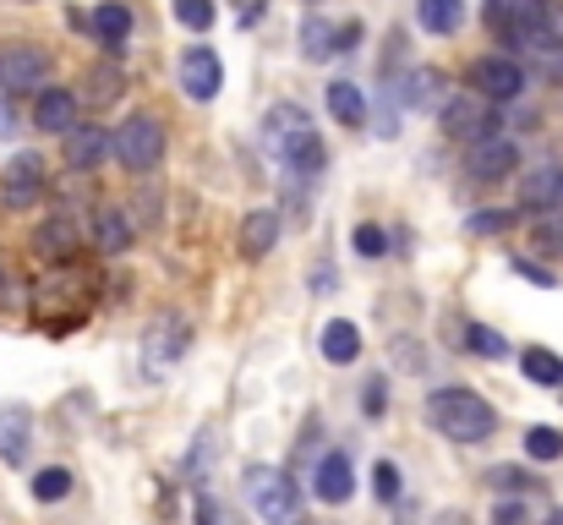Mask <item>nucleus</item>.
Instances as JSON below:
<instances>
[{
  "mask_svg": "<svg viewBox=\"0 0 563 525\" xmlns=\"http://www.w3.org/2000/svg\"><path fill=\"white\" fill-rule=\"evenodd\" d=\"M427 422L454 444H487L498 433V411L476 389H438L427 400Z\"/></svg>",
  "mask_w": 563,
  "mask_h": 525,
  "instance_id": "obj_1",
  "label": "nucleus"
},
{
  "mask_svg": "<svg viewBox=\"0 0 563 525\" xmlns=\"http://www.w3.org/2000/svg\"><path fill=\"white\" fill-rule=\"evenodd\" d=\"M246 504L268 525H301V488L285 466H246Z\"/></svg>",
  "mask_w": 563,
  "mask_h": 525,
  "instance_id": "obj_2",
  "label": "nucleus"
},
{
  "mask_svg": "<svg viewBox=\"0 0 563 525\" xmlns=\"http://www.w3.org/2000/svg\"><path fill=\"white\" fill-rule=\"evenodd\" d=\"M110 154H115L126 171H137V175L154 171V165H159V154H165V127H159L154 116H143V110H137V116H126V121L110 132Z\"/></svg>",
  "mask_w": 563,
  "mask_h": 525,
  "instance_id": "obj_3",
  "label": "nucleus"
},
{
  "mask_svg": "<svg viewBox=\"0 0 563 525\" xmlns=\"http://www.w3.org/2000/svg\"><path fill=\"white\" fill-rule=\"evenodd\" d=\"M438 121H443V132H449L454 143H476V138L498 132V105L482 99L476 88H465V94H449V99H443Z\"/></svg>",
  "mask_w": 563,
  "mask_h": 525,
  "instance_id": "obj_4",
  "label": "nucleus"
},
{
  "mask_svg": "<svg viewBox=\"0 0 563 525\" xmlns=\"http://www.w3.org/2000/svg\"><path fill=\"white\" fill-rule=\"evenodd\" d=\"M307 143H318V127H312V116L296 105V99H285V105H274L268 116H263V149L285 165L290 154H301Z\"/></svg>",
  "mask_w": 563,
  "mask_h": 525,
  "instance_id": "obj_5",
  "label": "nucleus"
},
{
  "mask_svg": "<svg viewBox=\"0 0 563 525\" xmlns=\"http://www.w3.org/2000/svg\"><path fill=\"white\" fill-rule=\"evenodd\" d=\"M465 83H471L482 99H493V105H515V99L526 94V66H520L515 55H482V61H471Z\"/></svg>",
  "mask_w": 563,
  "mask_h": 525,
  "instance_id": "obj_6",
  "label": "nucleus"
},
{
  "mask_svg": "<svg viewBox=\"0 0 563 525\" xmlns=\"http://www.w3.org/2000/svg\"><path fill=\"white\" fill-rule=\"evenodd\" d=\"M465 171L476 181H509V175H520V143L498 127V132L465 143Z\"/></svg>",
  "mask_w": 563,
  "mask_h": 525,
  "instance_id": "obj_7",
  "label": "nucleus"
},
{
  "mask_svg": "<svg viewBox=\"0 0 563 525\" xmlns=\"http://www.w3.org/2000/svg\"><path fill=\"white\" fill-rule=\"evenodd\" d=\"M44 160L38 154H11V165H5V175H0V197H5V208H33L38 197H44Z\"/></svg>",
  "mask_w": 563,
  "mask_h": 525,
  "instance_id": "obj_8",
  "label": "nucleus"
},
{
  "mask_svg": "<svg viewBox=\"0 0 563 525\" xmlns=\"http://www.w3.org/2000/svg\"><path fill=\"white\" fill-rule=\"evenodd\" d=\"M181 88H187L191 99H219V88H224V61L208 50V44H191L187 55H181Z\"/></svg>",
  "mask_w": 563,
  "mask_h": 525,
  "instance_id": "obj_9",
  "label": "nucleus"
},
{
  "mask_svg": "<svg viewBox=\"0 0 563 525\" xmlns=\"http://www.w3.org/2000/svg\"><path fill=\"white\" fill-rule=\"evenodd\" d=\"M77 247H82V225H77V214H49V219L33 230V252L49 258V263H71Z\"/></svg>",
  "mask_w": 563,
  "mask_h": 525,
  "instance_id": "obj_10",
  "label": "nucleus"
},
{
  "mask_svg": "<svg viewBox=\"0 0 563 525\" xmlns=\"http://www.w3.org/2000/svg\"><path fill=\"white\" fill-rule=\"evenodd\" d=\"M191 346V329L181 318H159L148 335H143V367L148 372H165V367H176L181 361V350Z\"/></svg>",
  "mask_w": 563,
  "mask_h": 525,
  "instance_id": "obj_11",
  "label": "nucleus"
},
{
  "mask_svg": "<svg viewBox=\"0 0 563 525\" xmlns=\"http://www.w3.org/2000/svg\"><path fill=\"white\" fill-rule=\"evenodd\" d=\"M44 77H49V55L44 50H5L0 55V88L5 94H27V88H44Z\"/></svg>",
  "mask_w": 563,
  "mask_h": 525,
  "instance_id": "obj_12",
  "label": "nucleus"
},
{
  "mask_svg": "<svg viewBox=\"0 0 563 525\" xmlns=\"http://www.w3.org/2000/svg\"><path fill=\"white\" fill-rule=\"evenodd\" d=\"M312 493H318L323 504H351V493H356V471H351V455H345V449L318 455V466H312Z\"/></svg>",
  "mask_w": 563,
  "mask_h": 525,
  "instance_id": "obj_13",
  "label": "nucleus"
},
{
  "mask_svg": "<svg viewBox=\"0 0 563 525\" xmlns=\"http://www.w3.org/2000/svg\"><path fill=\"white\" fill-rule=\"evenodd\" d=\"M520 208L526 214H553L563 208V165H531L520 175Z\"/></svg>",
  "mask_w": 563,
  "mask_h": 525,
  "instance_id": "obj_14",
  "label": "nucleus"
},
{
  "mask_svg": "<svg viewBox=\"0 0 563 525\" xmlns=\"http://www.w3.org/2000/svg\"><path fill=\"white\" fill-rule=\"evenodd\" d=\"M60 138H66V165H71V171H99V165L110 160V132H104V127L71 121Z\"/></svg>",
  "mask_w": 563,
  "mask_h": 525,
  "instance_id": "obj_15",
  "label": "nucleus"
},
{
  "mask_svg": "<svg viewBox=\"0 0 563 525\" xmlns=\"http://www.w3.org/2000/svg\"><path fill=\"white\" fill-rule=\"evenodd\" d=\"M33 449V416L27 405H0V460L5 466H27Z\"/></svg>",
  "mask_w": 563,
  "mask_h": 525,
  "instance_id": "obj_16",
  "label": "nucleus"
},
{
  "mask_svg": "<svg viewBox=\"0 0 563 525\" xmlns=\"http://www.w3.org/2000/svg\"><path fill=\"white\" fill-rule=\"evenodd\" d=\"M71 121H77V94H71V88H38V99H33V127L60 138Z\"/></svg>",
  "mask_w": 563,
  "mask_h": 525,
  "instance_id": "obj_17",
  "label": "nucleus"
},
{
  "mask_svg": "<svg viewBox=\"0 0 563 525\" xmlns=\"http://www.w3.org/2000/svg\"><path fill=\"white\" fill-rule=\"evenodd\" d=\"M274 241H279V214L274 208H252L241 219V258L246 263H263L274 252Z\"/></svg>",
  "mask_w": 563,
  "mask_h": 525,
  "instance_id": "obj_18",
  "label": "nucleus"
},
{
  "mask_svg": "<svg viewBox=\"0 0 563 525\" xmlns=\"http://www.w3.org/2000/svg\"><path fill=\"white\" fill-rule=\"evenodd\" d=\"M443 99H449V77L438 66H416L405 77V105L410 110H443Z\"/></svg>",
  "mask_w": 563,
  "mask_h": 525,
  "instance_id": "obj_19",
  "label": "nucleus"
},
{
  "mask_svg": "<svg viewBox=\"0 0 563 525\" xmlns=\"http://www.w3.org/2000/svg\"><path fill=\"white\" fill-rule=\"evenodd\" d=\"M318 346H323V361H334V367H351V361L362 356V329H356L351 318H329Z\"/></svg>",
  "mask_w": 563,
  "mask_h": 525,
  "instance_id": "obj_20",
  "label": "nucleus"
},
{
  "mask_svg": "<svg viewBox=\"0 0 563 525\" xmlns=\"http://www.w3.org/2000/svg\"><path fill=\"white\" fill-rule=\"evenodd\" d=\"M93 241H99L104 258L126 252V247H132V214H126V208H99V214H93Z\"/></svg>",
  "mask_w": 563,
  "mask_h": 525,
  "instance_id": "obj_21",
  "label": "nucleus"
},
{
  "mask_svg": "<svg viewBox=\"0 0 563 525\" xmlns=\"http://www.w3.org/2000/svg\"><path fill=\"white\" fill-rule=\"evenodd\" d=\"M329 116L340 121V127H351V132H362L367 127V99H362V88L356 83H329Z\"/></svg>",
  "mask_w": 563,
  "mask_h": 525,
  "instance_id": "obj_22",
  "label": "nucleus"
},
{
  "mask_svg": "<svg viewBox=\"0 0 563 525\" xmlns=\"http://www.w3.org/2000/svg\"><path fill=\"white\" fill-rule=\"evenodd\" d=\"M88 28L110 44V50H121L126 39H132V6H121V0H104L93 17H88Z\"/></svg>",
  "mask_w": 563,
  "mask_h": 525,
  "instance_id": "obj_23",
  "label": "nucleus"
},
{
  "mask_svg": "<svg viewBox=\"0 0 563 525\" xmlns=\"http://www.w3.org/2000/svg\"><path fill=\"white\" fill-rule=\"evenodd\" d=\"M416 22L427 33H454L465 22V0H416Z\"/></svg>",
  "mask_w": 563,
  "mask_h": 525,
  "instance_id": "obj_24",
  "label": "nucleus"
},
{
  "mask_svg": "<svg viewBox=\"0 0 563 525\" xmlns=\"http://www.w3.org/2000/svg\"><path fill=\"white\" fill-rule=\"evenodd\" d=\"M520 372L531 378V383H542V389H563V356L559 350H526L520 356Z\"/></svg>",
  "mask_w": 563,
  "mask_h": 525,
  "instance_id": "obj_25",
  "label": "nucleus"
},
{
  "mask_svg": "<svg viewBox=\"0 0 563 525\" xmlns=\"http://www.w3.org/2000/svg\"><path fill=\"white\" fill-rule=\"evenodd\" d=\"M301 55L307 61H329L334 55V22L329 17H307L301 22Z\"/></svg>",
  "mask_w": 563,
  "mask_h": 525,
  "instance_id": "obj_26",
  "label": "nucleus"
},
{
  "mask_svg": "<svg viewBox=\"0 0 563 525\" xmlns=\"http://www.w3.org/2000/svg\"><path fill=\"white\" fill-rule=\"evenodd\" d=\"M66 493H71V471H66V466H44V471L33 477V499H38V504H60Z\"/></svg>",
  "mask_w": 563,
  "mask_h": 525,
  "instance_id": "obj_27",
  "label": "nucleus"
},
{
  "mask_svg": "<svg viewBox=\"0 0 563 525\" xmlns=\"http://www.w3.org/2000/svg\"><path fill=\"white\" fill-rule=\"evenodd\" d=\"M399 493H405L399 466H394V460H377V466H373V499H377V504H394Z\"/></svg>",
  "mask_w": 563,
  "mask_h": 525,
  "instance_id": "obj_28",
  "label": "nucleus"
},
{
  "mask_svg": "<svg viewBox=\"0 0 563 525\" xmlns=\"http://www.w3.org/2000/svg\"><path fill=\"white\" fill-rule=\"evenodd\" d=\"M526 455H531V460H559L563 433L559 427H531V433H526Z\"/></svg>",
  "mask_w": 563,
  "mask_h": 525,
  "instance_id": "obj_29",
  "label": "nucleus"
},
{
  "mask_svg": "<svg viewBox=\"0 0 563 525\" xmlns=\"http://www.w3.org/2000/svg\"><path fill=\"white\" fill-rule=\"evenodd\" d=\"M487 488H493V493H531L537 477L520 471V466H498V471H487Z\"/></svg>",
  "mask_w": 563,
  "mask_h": 525,
  "instance_id": "obj_30",
  "label": "nucleus"
},
{
  "mask_svg": "<svg viewBox=\"0 0 563 525\" xmlns=\"http://www.w3.org/2000/svg\"><path fill=\"white\" fill-rule=\"evenodd\" d=\"M465 346L476 350V356H487V361L509 356V340H504V335H493V329H482V324H465Z\"/></svg>",
  "mask_w": 563,
  "mask_h": 525,
  "instance_id": "obj_31",
  "label": "nucleus"
},
{
  "mask_svg": "<svg viewBox=\"0 0 563 525\" xmlns=\"http://www.w3.org/2000/svg\"><path fill=\"white\" fill-rule=\"evenodd\" d=\"M176 17L187 22L191 33H208L213 17H219V6H213V0H176Z\"/></svg>",
  "mask_w": 563,
  "mask_h": 525,
  "instance_id": "obj_32",
  "label": "nucleus"
},
{
  "mask_svg": "<svg viewBox=\"0 0 563 525\" xmlns=\"http://www.w3.org/2000/svg\"><path fill=\"white\" fill-rule=\"evenodd\" d=\"M115 94H121V72H110V66H99V72L88 77V99H93V105H110Z\"/></svg>",
  "mask_w": 563,
  "mask_h": 525,
  "instance_id": "obj_33",
  "label": "nucleus"
},
{
  "mask_svg": "<svg viewBox=\"0 0 563 525\" xmlns=\"http://www.w3.org/2000/svg\"><path fill=\"white\" fill-rule=\"evenodd\" d=\"M537 247H542V252H553V258H563V214L559 208L537 225Z\"/></svg>",
  "mask_w": 563,
  "mask_h": 525,
  "instance_id": "obj_34",
  "label": "nucleus"
},
{
  "mask_svg": "<svg viewBox=\"0 0 563 525\" xmlns=\"http://www.w3.org/2000/svg\"><path fill=\"white\" fill-rule=\"evenodd\" d=\"M509 225H515L509 208H482V214H471V230H476V236H498V230H509Z\"/></svg>",
  "mask_w": 563,
  "mask_h": 525,
  "instance_id": "obj_35",
  "label": "nucleus"
},
{
  "mask_svg": "<svg viewBox=\"0 0 563 525\" xmlns=\"http://www.w3.org/2000/svg\"><path fill=\"white\" fill-rule=\"evenodd\" d=\"M351 247H356L362 258H383V252H388V236H383L377 225H362V230L351 236Z\"/></svg>",
  "mask_w": 563,
  "mask_h": 525,
  "instance_id": "obj_36",
  "label": "nucleus"
},
{
  "mask_svg": "<svg viewBox=\"0 0 563 525\" xmlns=\"http://www.w3.org/2000/svg\"><path fill=\"white\" fill-rule=\"evenodd\" d=\"M362 411H367V416H383V411H388V383H383V378H367V389H362Z\"/></svg>",
  "mask_w": 563,
  "mask_h": 525,
  "instance_id": "obj_37",
  "label": "nucleus"
},
{
  "mask_svg": "<svg viewBox=\"0 0 563 525\" xmlns=\"http://www.w3.org/2000/svg\"><path fill=\"white\" fill-rule=\"evenodd\" d=\"M493 525H537V521H531V510H526L520 499H504V504L493 510Z\"/></svg>",
  "mask_w": 563,
  "mask_h": 525,
  "instance_id": "obj_38",
  "label": "nucleus"
},
{
  "mask_svg": "<svg viewBox=\"0 0 563 525\" xmlns=\"http://www.w3.org/2000/svg\"><path fill=\"white\" fill-rule=\"evenodd\" d=\"M197 525H224V510H219V499H197Z\"/></svg>",
  "mask_w": 563,
  "mask_h": 525,
  "instance_id": "obj_39",
  "label": "nucleus"
},
{
  "mask_svg": "<svg viewBox=\"0 0 563 525\" xmlns=\"http://www.w3.org/2000/svg\"><path fill=\"white\" fill-rule=\"evenodd\" d=\"M362 44V22H345L340 33H334V50H356Z\"/></svg>",
  "mask_w": 563,
  "mask_h": 525,
  "instance_id": "obj_40",
  "label": "nucleus"
},
{
  "mask_svg": "<svg viewBox=\"0 0 563 525\" xmlns=\"http://www.w3.org/2000/svg\"><path fill=\"white\" fill-rule=\"evenodd\" d=\"M394 356H399V367H427V356H416L410 340H394Z\"/></svg>",
  "mask_w": 563,
  "mask_h": 525,
  "instance_id": "obj_41",
  "label": "nucleus"
},
{
  "mask_svg": "<svg viewBox=\"0 0 563 525\" xmlns=\"http://www.w3.org/2000/svg\"><path fill=\"white\" fill-rule=\"evenodd\" d=\"M515 269H520V274H526V280H537V285H559V280H553V274H542V269H537V263H531V258H520V263H515Z\"/></svg>",
  "mask_w": 563,
  "mask_h": 525,
  "instance_id": "obj_42",
  "label": "nucleus"
},
{
  "mask_svg": "<svg viewBox=\"0 0 563 525\" xmlns=\"http://www.w3.org/2000/svg\"><path fill=\"white\" fill-rule=\"evenodd\" d=\"M394 510H399V515H394V525H416V504H410V499H405V493H399V499H394Z\"/></svg>",
  "mask_w": 563,
  "mask_h": 525,
  "instance_id": "obj_43",
  "label": "nucleus"
},
{
  "mask_svg": "<svg viewBox=\"0 0 563 525\" xmlns=\"http://www.w3.org/2000/svg\"><path fill=\"white\" fill-rule=\"evenodd\" d=\"M438 525H471V515H460V510H443V515H438Z\"/></svg>",
  "mask_w": 563,
  "mask_h": 525,
  "instance_id": "obj_44",
  "label": "nucleus"
},
{
  "mask_svg": "<svg viewBox=\"0 0 563 525\" xmlns=\"http://www.w3.org/2000/svg\"><path fill=\"white\" fill-rule=\"evenodd\" d=\"M542 525H563V510H553V515H548V521H542Z\"/></svg>",
  "mask_w": 563,
  "mask_h": 525,
  "instance_id": "obj_45",
  "label": "nucleus"
}]
</instances>
